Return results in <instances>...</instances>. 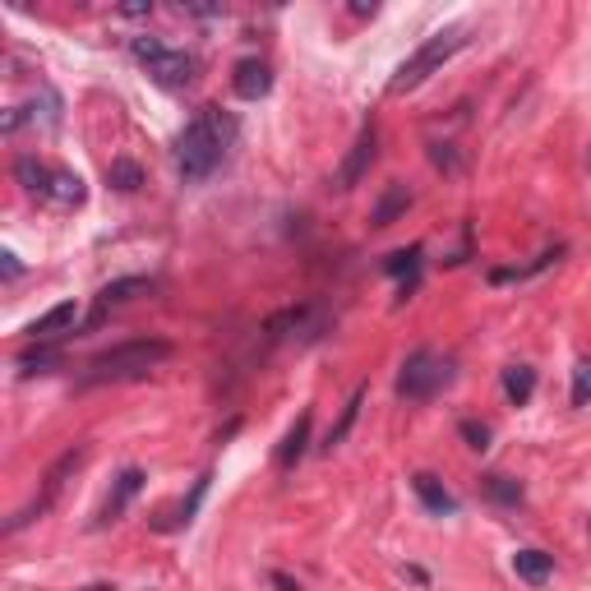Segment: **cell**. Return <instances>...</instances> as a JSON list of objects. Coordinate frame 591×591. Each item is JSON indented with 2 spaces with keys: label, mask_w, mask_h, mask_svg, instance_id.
I'll return each instance as SVG.
<instances>
[{
  "label": "cell",
  "mask_w": 591,
  "mask_h": 591,
  "mask_svg": "<svg viewBox=\"0 0 591 591\" xmlns=\"http://www.w3.org/2000/svg\"><path fill=\"white\" fill-rule=\"evenodd\" d=\"M231 139H236V125L231 116H222V107H199L194 121L181 130L176 139V167H181L185 181H204L218 171V162L227 157Z\"/></svg>",
  "instance_id": "6da1fadb"
},
{
  "label": "cell",
  "mask_w": 591,
  "mask_h": 591,
  "mask_svg": "<svg viewBox=\"0 0 591 591\" xmlns=\"http://www.w3.org/2000/svg\"><path fill=\"white\" fill-rule=\"evenodd\" d=\"M171 356V342L162 338H134L121 342V347H107L97 351L84 370V388L93 384H125V379H148L157 365Z\"/></svg>",
  "instance_id": "7a4b0ae2"
},
{
  "label": "cell",
  "mask_w": 591,
  "mask_h": 591,
  "mask_svg": "<svg viewBox=\"0 0 591 591\" xmlns=\"http://www.w3.org/2000/svg\"><path fill=\"white\" fill-rule=\"evenodd\" d=\"M462 47H471V33H467V28H439L435 37H425L421 47H416V51L407 56V61L398 65V74L388 79V93H393V97L416 93V88H421L425 79H430V74L444 70V65L453 61V56H458Z\"/></svg>",
  "instance_id": "3957f363"
},
{
  "label": "cell",
  "mask_w": 591,
  "mask_h": 591,
  "mask_svg": "<svg viewBox=\"0 0 591 591\" xmlns=\"http://www.w3.org/2000/svg\"><path fill=\"white\" fill-rule=\"evenodd\" d=\"M130 51H134V61L144 65V70L153 74L162 88H185L194 79V61H190V56H185V51L162 47L157 37H134Z\"/></svg>",
  "instance_id": "277c9868"
},
{
  "label": "cell",
  "mask_w": 591,
  "mask_h": 591,
  "mask_svg": "<svg viewBox=\"0 0 591 591\" xmlns=\"http://www.w3.org/2000/svg\"><path fill=\"white\" fill-rule=\"evenodd\" d=\"M453 379V370H448V361H439L435 351H411L407 361H402V374H398V398L407 402H425L435 398L439 388Z\"/></svg>",
  "instance_id": "5b68a950"
},
{
  "label": "cell",
  "mask_w": 591,
  "mask_h": 591,
  "mask_svg": "<svg viewBox=\"0 0 591 591\" xmlns=\"http://www.w3.org/2000/svg\"><path fill=\"white\" fill-rule=\"evenodd\" d=\"M79 462H84V444L65 448L61 458L51 462V471H47V476H42V495H37L28 508H19V513H14V518L5 522V531H10V536H14V531H24L28 522H37V518H42V513H47V508L56 504V499H61L65 481H70V476H74V467H79Z\"/></svg>",
  "instance_id": "8992f818"
},
{
  "label": "cell",
  "mask_w": 591,
  "mask_h": 591,
  "mask_svg": "<svg viewBox=\"0 0 591 591\" xmlns=\"http://www.w3.org/2000/svg\"><path fill=\"white\" fill-rule=\"evenodd\" d=\"M374 157H379V125L365 121L361 134H356V144H351V153L342 157V167H338V190H356L365 181V171L374 167Z\"/></svg>",
  "instance_id": "52a82bcc"
},
{
  "label": "cell",
  "mask_w": 591,
  "mask_h": 591,
  "mask_svg": "<svg viewBox=\"0 0 591 591\" xmlns=\"http://www.w3.org/2000/svg\"><path fill=\"white\" fill-rule=\"evenodd\" d=\"M144 481H148V476H144V471H139V467H125L121 476H116V481H111V495L102 499V508H97V518H93V531H97V527H111V522L121 518L125 508H130L134 499H139V490H144Z\"/></svg>",
  "instance_id": "ba28073f"
},
{
  "label": "cell",
  "mask_w": 591,
  "mask_h": 591,
  "mask_svg": "<svg viewBox=\"0 0 591 591\" xmlns=\"http://www.w3.org/2000/svg\"><path fill=\"white\" fill-rule=\"evenodd\" d=\"M157 282L153 278H116L107 282V287L97 291V301H93V314H88V324H102L111 310H121V305L139 301V296H153Z\"/></svg>",
  "instance_id": "9c48e42d"
},
{
  "label": "cell",
  "mask_w": 591,
  "mask_h": 591,
  "mask_svg": "<svg viewBox=\"0 0 591 591\" xmlns=\"http://www.w3.org/2000/svg\"><path fill=\"white\" fill-rule=\"evenodd\" d=\"M74 324H79V305L74 301H61V305H51L47 314H37L33 324L24 328L33 342H56L61 333H74Z\"/></svg>",
  "instance_id": "30bf717a"
},
{
  "label": "cell",
  "mask_w": 591,
  "mask_h": 591,
  "mask_svg": "<svg viewBox=\"0 0 591 591\" xmlns=\"http://www.w3.org/2000/svg\"><path fill=\"white\" fill-rule=\"evenodd\" d=\"M268 88H273V70L264 61H241L231 70V93L245 97V102H259Z\"/></svg>",
  "instance_id": "8fae6325"
},
{
  "label": "cell",
  "mask_w": 591,
  "mask_h": 591,
  "mask_svg": "<svg viewBox=\"0 0 591 591\" xmlns=\"http://www.w3.org/2000/svg\"><path fill=\"white\" fill-rule=\"evenodd\" d=\"M411 485H416V499H421V504L430 508L435 518H448V513H458V499L448 495L439 476H430V471H416V476H411Z\"/></svg>",
  "instance_id": "7c38bea8"
},
{
  "label": "cell",
  "mask_w": 591,
  "mask_h": 591,
  "mask_svg": "<svg viewBox=\"0 0 591 591\" xmlns=\"http://www.w3.org/2000/svg\"><path fill=\"white\" fill-rule=\"evenodd\" d=\"M47 204H56V208H79V204H84V181H79V171H70V167H51Z\"/></svg>",
  "instance_id": "4fadbf2b"
},
{
  "label": "cell",
  "mask_w": 591,
  "mask_h": 591,
  "mask_svg": "<svg viewBox=\"0 0 591 591\" xmlns=\"http://www.w3.org/2000/svg\"><path fill=\"white\" fill-rule=\"evenodd\" d=\"M513 573L522 582H531V587H545V582L555 578V559L545 555V550H518L513 555Z\"/></svg>",
  "instance_id": "5bb4252c"
},
{
  "label": "cell",
  "mask_w": 591,
  "mask_h": 591,
  "mask_svg": "<svg viewBox=\"0 0 591 591\" xmlns=\"http://www.w3.org/2000/svg\"><path fill=\"white\" fill-rule=\"evenodd\" d=\"M407 204H411V190L402 181H393L384 194H379V204H374L370 222H374V227H393V222H398V213H407Z\"/></svg>",
  "instance_id": "9a60e30c"
},
{
  "label": "cell",
  "mask_w": 591,
  "mask_h": 591,
  "mask_svg": "<svg viewBox=\"0 0 591 591\" xmlns=\"http://www.w3.org/2000/svg\"><path fill=\"white\" fill-rule=\"evenodd\" d=\"M14 181L24 185L28 194H37L47 204V190H51V167H42L37 157H14Z\"/></svg>",
  "instance_id": "2e32d148"
},
{
  "label": "cell",
  "mask_w": 591,
  "mask_h": 591,
  "mask_svg": "<svg viewBox=\"0 0 591 591\" xmlns=\"http://www.w3.org/2000/svg\"><path fill=\"white\" fill-rule=\"evenodd\" d=\"M310 421H314L310 411H301V416H296V425L287 430V439L278 444V467H282V471L296 467V458L305 453V444H310Z\"/></svg>",
  "instance_id": "e0dca14e"
},
{
  "label": "cell",
  "mask_w": 591,
  "mask_h": 591,
  "mask_svg": "<svg viewBox=\"0 0 591 591\" xmlns=\"http://www.w3.org/2000/svg\"><path fill=\"white\" fill-rule=\"evenodd\" d=\"M531 393H536V370L531 365H508L504 370V398L513 407H527Z\"/></svg>",
  "instance_id": "ac0fdd59"
},
{
  "label": "cell",
  "mask_w": 591,
  "mask_h": 591,
  "mask_svg": "<svg viewBox=\"0 0 591 591\" xmlns=\"http://www.w3.org/2000/svg\"><path fill=\"white\" fill-rule=\"evenodd\" d=\"M208 481H213V476H208V471H204V476H199V481H194L190 499H185V504L176 508V513H171V518H157L153 527H157V531H176V527H190V522H194V508L204 504V495H208Z\"/></svg>",
  "instance_id": "d6986e66"
},
{
  "label": "cell",
  "mask_w": 591,
  "mask_h": 591,
  "mask_svg": "<svg viewBox=\"0 0 591 591\" xmlns=\"http://www.w3.org/2000/svg\"><path fill=\"white\" fill-rule=\"evenodd\" d=\"M107 185L121 194H134L139 185H144V171H139V162H130V157H116L107 167Z\"/></svg>",
  "instance_id": "ffe728a7"
},
{
  "label": "cell",
  "mask_w": 591,
  "mask_h": 591,
  "mask_svg": "<svg viewBox=\"0 0 591 591\" xmlns=\"http://www.w3.org/2000/svg\"><path fill=\"white\" fill-rule=\"evenodd\" d=\"M361 402H365V388H356V393L347 398V407H342L338 425H333V430H328V439H324V448H328V453H333V448H338L342 439L351 435V425H356V416H361Z\"/></svg>",
  "instance_id": "44dd1931"
},
{
  "label": "cell",
  "mask_w": 591,
  "mask_h": 591,
  "mask_svg": "<svg viewBox=\"0 0 591 591\" xmlns=\"http://www.w3.org/2000/svg\"><path fill=\"white\" fill-rule=\"evenodd\" d=\"M481 490L485 499H495V504H522V485L513 481V476H481Z\"/></svg>",
  "instance_id": "7402d4cb"
},
{
  "label": "cell",
  "mask_w": 591,
  "mask_h": 591,
  "mask_svg": "<svg viewBox=\"0 0 591 591\" xmlns=\"http://www.w3.org/2000/svg\"><path fill=\"white\" fill-rule=\"evenodd\" d=\"M305 319H310V305L273 314V319H268V338H287V328H305Z\"/></svg>",
  "instance_id": "603a6c76"
},
{
  "label": "cell",
  "mask_w": 591,
  "mask_h": 591,
  "mask_svg": "<svg viewBox=\"0 0 591 591\" xmlns=\"http://www.w3.org/2000/svg\"><path fill=\"white\" fill-rule=\"evenodd\" d=\"M56 361H61V351L37 342V351H24V356H19V370H24V374H42V370H51Z\"/></svg>",
  "instance_id": "cb8c5ba5"
},
{
  "label": "cell",
  "mask_w": 591,
  "mask_h": 591,
  "mask_svg": "<svg viewBox=\"0 0 591 591\" xmlns=\"http://www.w3.org/2000/svg\"><path fill=\"white\" fill-rule=\"evenodd\" d=\"M573 407H591V356L573 370Z\"/></svg>",
  "instance_id": "d4e9b609"
},
{
  "label": "cell",
  "mask_w": 591,
  "mask_h": 591,
  "mask_svg": "<svg viewBox=\"0 0 591 591\" xmlns=\"http://www.w3.org/2000/svg\"><path fill=\"white\" fill-rule=\"evenodd\" d=\"M462 439H467V448L485 453V448H490V425H481V421H462Z\"/></svg>",
  "instance_id": "484cf974"
},
{
  "label": "cell",
  "mask_w": 591,
  "mask_h": 591,
  "mask_svg": "<svg viewBox=\"0 0 591 591\" xmlns=\"http://www.w3.org/2000/svg\"><path fill=\"white\" fill-rule=\"evenodd\" d=\"M416 259H421V250L411 245V250H398V254H388V273H416Z\"/></svg>",
  "instance_id": "4316f807"
},
{
  "label": "cell",
  "mask_w": 591,
  "mask_h": 591,
  "mask_svg": "<svg viewBox=\"0 0 591 591\" xmlns=\"http://www.w3.org/2000/svg\"><path fill=\"white\" fill-rule=\"evenodd\" d=\"M125 19H144V14H153V5L148 0H130V5H121Z\"/></svg>",
  "instance_id": "83f0119b"
},
{
  "label": "cell",
  "mask_w": 591,
  "mask_h": 591,
  "mask_svg": "<svg viewBox=\"0 0 591 591\" xmlns=\"http://www.w3.org/2000/svg\"><path fill=\"white\" fill-rule=\"evenodd\" d=\"M0 264H5V278H19V273H24V268H19V254H14V250L0 254Z\"/></svg>",
  "instance_id": "f1b7e54d"
},
{
  "label": "cell",
  "mask_w": 591,
  "mask_h": 591,
  "mask_svg": "<svg viewBox=\"0 0 591 591\" xmlns=\"http://www.w3.org/2000/svg\"><path fill=\"white\" fill-rule=\"evenodd\" d=\"M185 14H199V19H213V14H222V5H181Z\"/></svg>",
  "instance_id": "f546056e"
},
{
  "label": "cell",
  "mask_w": 591,
  "mask_h": 591,
  "mask_svg": "<svg viewBox=\"0 0 591 591\" xmlns=\"http://www.w3.org/2000/svg\"><path fill=\"white\" fill-rule=\"evenodd\" d=\"M273 587H278V591H301V587H296V582L287 578V573H273Z\"/></svg>",
  "instance_id": "4dcf8cb0"
},
{
  "label": "cell",
  "mask_w": 591,
  "mask_h": 591,
  "mask_svg": "<svg viewBox=\"0 0 591 591\" xmlns=\"http://www.w3.org/2000/svg\"><path fill=\"white\" fill-rule=\"evenodd\" d=\"M74 591H116V587H107V582H93V587H74Z\"/></svg>",
  "instance_id": "1f68e13d"
}]
</instances>
